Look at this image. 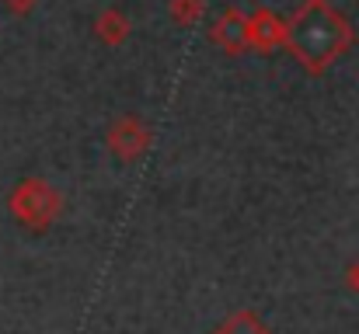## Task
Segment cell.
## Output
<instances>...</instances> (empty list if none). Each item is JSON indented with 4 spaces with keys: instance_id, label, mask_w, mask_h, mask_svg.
I'll return each mask as SVG.
<instances>
[{
    "instance_id": "obj_4",
    "label": "cell",
    "mask_w": 359,
    "mask_h": 334,
    "mask_svg": "<svg viewBox=\"0 0 359 334\" xmlns=\"http://www.w3.org/2000/svg\"><path fill=\"white\" fill-rule=\"evenodd\" d=\"M213 334H272V331L255 310H234Z\"/></svg>"
},
{
    "instance_id": "obj_2",
    "label": "cell",
    "mask_w": 359,
    "mask_h": 334,
    "mask_svg": "<svg viewBox=\"0 0 359 334\" xmlns=\"http://www.w3.org/2000/svg\"><path fill=\"white\" fill-rule=\"evenodd\" d=\"M293 46H300L307 60H321L342 46V21L321 7H307L300 25L293 28Z\"/></svg>"
},
{
    "instance_id": "obj_3",
    "label": "cell",
    "mask_w": 359,
    "mask_h": 334,
    "mask_svg": "<svg viewBox=\"0 0 359 334\" xmlns=\"http://www.w3.org/2000/svg\"><path fill=\"white\" fill-rule=\"evenodd\" d=\"M143 146H147V136L133 125V122H122L119 129L112 132V150L119 153L122 160H133V157H140L143 153Z\"/></svg>"
},
{
    "instance_id": "obj_5",
    "label": "cell",
    "mask_w": 359,
    "mask_h": 334,
    "mask_svg": "<svg viewBox=\"0 0 359 334\" xmlns=\"http://www.w3.org/2000/svg\"><path fill=\"white\" fill-rule=\"evenodd\" d=\"M346 279H349V286H353V289L359 293V261L353 265V268H349V272H346Z\"/></svg>"
},
{
    "instance_id": "obj_1",
    "label": "cell",
    "mask_w": 359,
    "mask_h": 334,
    "mask_svg": "<svg viewBox=\"0 0 359 334\" xmlns=\"http://www.w3.org/2000/svg\"><path fill=\"white\" fill-rule=\"evenodd\" d=\"M60 206H63L60 192L49 181H39V178L21 181L11 192V199H7L11 216L18 223H25V226H32V230H46L49 223L60 216Z\"/></svg>"
}]
</instances>
